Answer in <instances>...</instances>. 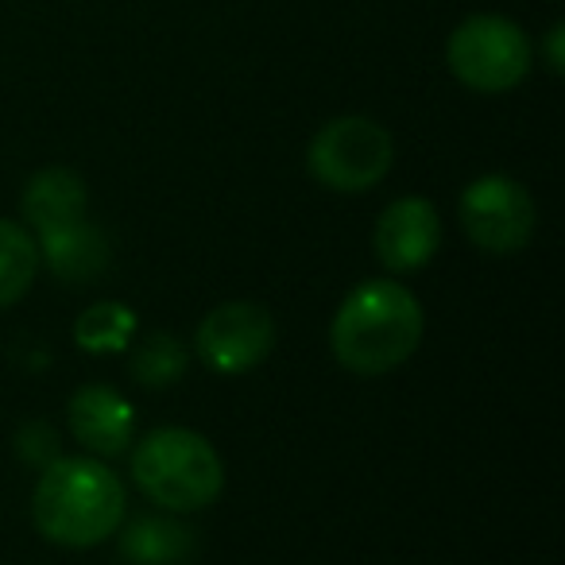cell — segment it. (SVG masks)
I'll use <instances>...</instances> for the list:
<instances>
[{
  "instance_id": "13",
  "label": "cell",
  "mask_w": 565,
  "mask_h": 565,
  "mask_svg": "<svg viewBox=\"0 0 565 565\" xmlns=\"http://www.w3.org/2000/svg\"><path fill=\"white\" fill-rule=\"evenodd\" d=\"M136 333V315L120 302H97L74 326V341L86 353H125Z\"/></svg>"
},
{
  "instance_id": "15",
  "label": "cell",
  "mask_w": 565,
  "mask_h": 565,
  "mask_svg": "<svg viewBox=\"0 0 565 565\" xmlns=\"http://www.w3.org/2000/svg\"><path fill=\"white\" fill-rule=\"evenodd\" d=\"M186 539L190 534L179 531V526L159 523V519H143V523H136L132 531H128L125 554L143 565H171L186 554Z\"/></svg>"
},
{
  "instance_id": "7",
  "label": "cell",
  "mask_w": 565,
  "mask_h": 565,
  "mask_svg": "<svg viewBox=\"0 0 565 565\" xmlns=\"http://www.w3.org/2000/svg\"><path fill=\"white\" fill-rule=\"evenodd\" d=\"M275 349V318L259 302H221L202 318L194 353L217 376H244L264 364Z\"/></svg>"
},
{
  "instance_id": "4",
  "label": "cell",
  "mask_w": 565,
  "mask_h": 565,
  "mask_svg": "<svg viewBox=\"0 0 565 565\" xmlns=\"http://www.w3.org/2000/svg\"><path fill=\"white\" fill-rule=\"evenodd\" d=\"M446 58L461 86L477 94H508L531 71V40L515 20L480 12L454 28Z\"/></svg>"
},
{
  "instance_id": "8",
  "label": "cell",
  "mask_w": 565,
  "mask_h": 565,
  "mask_svg": "<svg viewBox=\"0 0 565 565\" xmlns=\"http://www.w3.org/2000/svg\"><path fill=\"white\" fill-rule=\"evenodd\" d=\"M376 256L387 271H418L426 267L441 248V217L430 198H395L376 221Z\"/></svg>"
},
{
  "instance_id": "5",
  "label": "cell",
  "mask_w": 565,
  "mask_h": 565,
  "mask_svg": "<svg viewBox=\"0 0 565 565\" xmlns=\"http://www.w3.org/2000/svg\"><path fill=\"white\" fill-rule=\"evenodd\" d=\"M395 159L392 132L369 117H338L307 148V171L338 194H361L387 179Z\"/></svg>"
},
{
  "instance_id": "9",
  "label": "cell",
  "mask_w": 565,
  "mask_h": 565,
  "mask_svg": "<svg viewBox=\"0 0 565 565\" xmlns=\"http://www.w3.org/2000/svg\"><path fill=\"white\" fill-rule=\"evenodd\" d=\"M66 418H71L74 438L97 457L125 454L128 441H132V430H136L132 403L105 384H82L78 392L71 395Z\"/></svg>"
},
{
  "instance_id": "11",
  "label": "cell",
  "mask_w": 565,
  "mask_h": 565,
  "mask_svg": "<svg viewBox=\"0 0 565 565\" xmlns=\"http://www.w3.org/2000/svg\"><path fill=\"white\" fill-rule=\"evenodd\" d=\"M40 256L58 279L66 282H94L97 275H105L109 267V236L94 225V221H78V225H66L58 233L40 236Z\"/></svg>"
},
{
  "instance_id": "10",
  "label": "cell",
  "mask_w": 565,
  "mask_h": 565,
  "mask_svg": "<svg viewBox=\"0 0 565 565\" xmlns=\"http://www.w3.org/2000/svg\"><path fill=\"white\" fill-rule=\"evenodd\" d=\"M20 205H24L28 233L40 241V236L86 221L89 194L78 171H71V167H43V171H35L28 179Z\"/></svg>"
},
{
  "instance_id": "2",
  "label": "cell",
  "mask_w": 565,
  "mask_h": 565,
  "mask_svg": "<svg viewBox=\"0 0 565 565\" xmlns=\"http://www.w3.org/2000/svg\"><path fill=\"white\" fill-rule=\"evenodd\" d=\"M128 495L120 477L97 457H55L32 495V519L55 546L89 550L120 531Z\"/></svg>"
},
{
  "instance_id": "1",
  "label": "cell",
  "mask_w": 565,
  "mask_h": 565,
  "mask_svg": "<svg viewBox=\"0 0 565 565\" xmlns=\"http://www.w3.org/2000/svg\"><path fill=\"white\" fill-rule=\"evenodd\" d=\"M423 302L395 279H369L345 295L330 326V349L353 376H384L423 345Z\"/></svg>"
},
{
  "instance_id": "12",
  "label": "cell",
  "mask_w": 565,
  "mask_h": 565,
  "mask_svg": "<svg viewBox=\"0 0 565 565\" xmlns=\"http://www.w3.org/2000/svg\"><path fill=\"white\" fill-rule=\"evenodd\" d=\"M40 275V244L17 221L0 217V310L17 307Z\"/></svg>"
},
{
  "instance_id": "3",
  "label": "cell",
  "mask_w": 565,
  "mask_h": 565,
  "mask_svg": "<svg viewBox=\"0 0 565 565\" xmlns=\"http://www.w3.org/2000/svg\"><path fill=\"white\" fill-rule=\"evenodd\" d=\"M132 480L156 508L186 515L202 511L225 488V465L210 438L186 426L151 430L132 454Z\"/></svg>"
},
{
  "instance_id": "6",
  "label": "cell",
  "mask_w": 565,
  "mask_h": 565,
  "mask_svg": "<svg viewBox=\"0 0 565 565\" xmlns=\"http://www.w3.org/2000/svg\"><path fill=\"white\" fill-rule=\"evenodd\" d=\"M534 225H539V213L523 182L508 174H484L465 186L461 228L477 248L495 252V256L523 252L534 236Z\"/></svg>"
},
{
  "instance_id": "14",
  "label": "cell",
  "mask_w": 565,
  "mask_h": 565,
  "mask_svg": "<svg viewBox=\"0 0 565 565\" xmlns=\"http://www.w3.org/2000/svg\"><path fill=\"white\" fill-rule=\"evenodd\" d=\"M128 369H132V376L140 380L143 387H171L182 380V372H186V345H182L179 338H171V333H151V338H143L140 345L132 349V361H128Z\"/></svg>"
},
{
  "instance_id": "16",
  "label": "cell",
  "mask_w": 565,
  "mask_h": 565,
  "mask_svg": "<svg viewBox=\"0 0 565 565\" xmlns=\"http://www.w3.org/2000/svg\"><path fill=\"white\" fill-rule=\"evenodd\" d=\"M562 32H565V28L554 24V28H550V40H546L550 71H554V74H562Z\"/></svg>"
}]
</instances>
